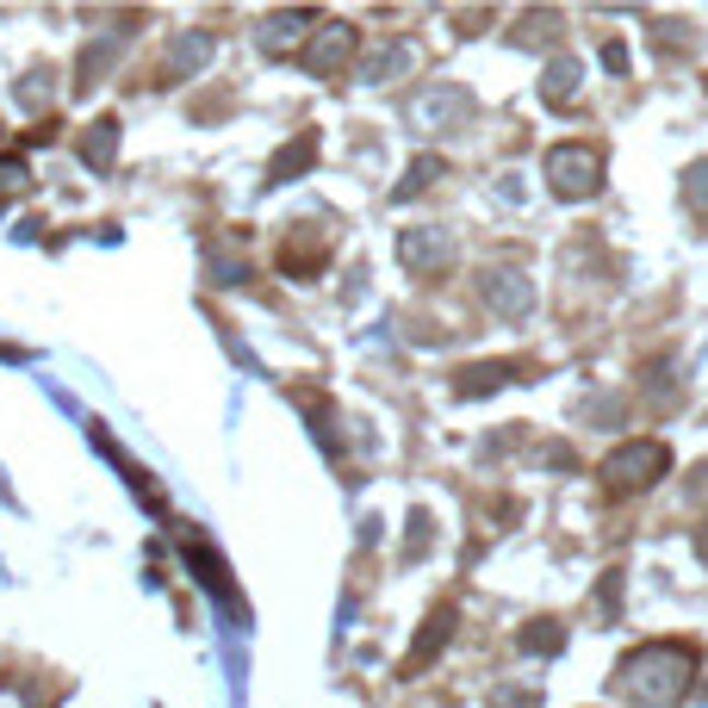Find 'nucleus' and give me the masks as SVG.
<instances>
[{"mask_svg": "<svg viewBox=\"0 0 708 708\" xmlns=\"http://www.w3.org/2000/svg\"><path fill=\"white\" fill-rule=\"evenodd\" d=\"M410 118H417L429 137L460 131V125L473 118V94H466V88H454V81H429V88L417 94V106H410Z\"/></svg>", "mask_w": 708, "mask_h": 708, "instance_id": "20e7f679", "label": "nucleus"}, {"mask_svg": "<svg viewBox=\"0 0 708 708\" xmlns=\"http://www.w3.org/2000/svg\"><path fill=\"white\" fill-rule=\"evenodd\" d=\"M547 181H554L559 199H591V193L603 187V155H596L591 143H559V150L547 155Z\"/></svg>", "mask_w": 708, "mask_h": 708, "instance_id": "7ed1b4c3", "label": "nucleus"}, {"mask_svg": "<svg viewBox=\"0 0 708 708\" xmlns=\"http://www.w3.org/2000/svg\"><path fill=\"white\" fill-rule=\"evenodd\" d=\"M299 25H311V13H287V20H274L268 32H262V44H268V50H287V44L299 38Z\"/></svg>", "mask_w": 708, "mask_h": 708, "instance_id": "2eb2a0df", "label": "nucleus"}, {"mask_svg": "<svg viewBox=\"0 0 708 708\" xmlns=\"http://www.w3.org/2000/svg\"><path fill=\"white\" fill-rule=\"evenodd\" d=\"M671 473V448L665 441H628V448H615L603 460V485L610 491H647L652 479H665Z\"/></svg>", "mask_w": 708, "mask_h": 708, "instance_id": "f03ea898", "label": "nucleus"}, {"mask_svg": "<svg viewBox=\"0 0 708 708\" xmlns=\"http://www.w3.org/2000/svg\"><path fill=\"white\" fill-rule=\"evenodd\" d=\"M684 206L708 218V162H696V169L684 174Z\"/></svg>", "mask_w": 708, "mask_h": 708, "instance_id": "dca6fc26", "label": "nucleus"}, {"mask_svg": "<svg viewBox=\"0 0 708 708\" xmlns=\"http://www.w3.org/2000/svg\"><path fill=\"white\" fill-rule=\"evenodd\" d=\"M206 62H211V32H187V38L169 50V69H174V76H199Z\"/></svg>", "mask_w": 708, "mask_h": 708, "instance_id": "6e6552de", "label": "nucleus"}, {"mask_svg": "<svg viewBox=\"0 0 708 708\" xmlns=\"http://www.w3.org/2000/svg\"><path fill=\"white\" fill-rule=\"evenodd\" d=\"M578 81H584V69H578L572 57H559L554 69H547V81H541V100H547V106H566V100L578 94Z\"/></svg>", "mask_w": 708, "mask_h": 708, "instance_id": "9d476101", "label": "nucleus"}, {"mask_svg": "<svg viewBox=\"0 0 708 708\" xmlns=\"http://www.w3.org/2000/svg\"><path fill=\"white\" fill-rule=\"evenodd\" d=\"M510 373H517V367H510V361H485V367H466V373H460V398H485V392H498V385L510 380Z\"/></svg>", "mask_w": 708, "mask_h": 708, "instance_id": "f8f14e48", "label": "nucleus"}, {"mask_svg": "<svg viewBox=\"0 0 708 708\" xmlns=\"http://www.w3.org/2000/svg\"><path fill=\"white\" fill-rule=\"evenodd\" d=\"M689 671H696V652L689 647H671V640L634 647L622 659V696L640 708H671L689 689Z\"/></svg>", "mask_w": 708, "mask_h": 708, "instance_id": "f257e3e1", "label": "nucleus"}, {"mask_svg": "<svg viewBox=\"0 0 708 708\" xmlns=\"http://www.w3.org/2000/svg\"><path fill=\"white\" fill-rule=\"evenodd\" d=\"M559 640H566L559 622H535V628L522 634V652H559Z\"/></svg>", "mask_w": 708, "mask_h": 708, "instance_id": "f3484780", "label": "nucleus"}, {"mask_svg": "<svg viewBox=\"0 0 708 708\" xmlns=\"http://www.w3.org/2000/svg\"><path fill=\"white\" fill-rule=\"evenodd\" d=\"M436 174H441V162H436V155H422V162H410V174H404L398 199H410V193H422V181H436Z\"/></svg>", "mask_w": 708, "mask_h": 708, "instance_id": "a211bd4d", "label": "nucleus"}, {"mask_svg": "<svg viewBox=\"0 0 708 708\" xmlns=\"http://www.w3.org/2000/svg\"><path fill=\"white\" fill-rule=\"evenodd\" d=\"M398 255H404V268L441 274L448 262H454V236H448V230H404V236H398Z\"/></svg>", "mask_w": 708, "mask_h": 708, "instance_id": "39448f33", "label": "nucleus"}, {"mask_svg": "<svg viewBox=\"0 0 708 708\" xmlns=\"http://www.w3.org/2000/svg\"><path fill=\"white\" fill-rule=\"evenodd\" d=\"M479 299L498 317H522V311L535 305V287L522 280V274H503V268H491V274H479Z\"/></svg>", "mask_w": 708, "mask_h": 708, "instance_id": "423d86ee", "label": "nucleus"}, {"mask_svg": "<svg viewBox=\"0 0 708 708\" xmlns=\"http://www.w3.org/2000/svg\"><path fill=\"white\" fill-rule=\"evenodd\" d=\"M13 187H25V162H20V155H7V162H0V193H13Z\"/></svg>", "mask_w": 708, "mask_h": 708, "instance_id": "aec40b11", "label": "nucleus"}, {"mask_svg": "<svg viewBox=\"0 0 708 708\" xmlns=\"http://www.w3.org/2000/svg\"><path fill=\"white\" fill-rule=\"evenodd\" d=\"M448 622H454V610L441 603V610H436V622H422V634H417V647H410V659H404V671H417L422 659H436V652H441V640H448Z\"/></svg>", "mask_w": 708, "mask_h": 708, "instance_id": "9b49d317", "label": "nucleus"}, {"mask_svg": "<svg viewBox=\"0 0 708 708\" xmlns=\"http://www.w3.org/2000/svg\"><path fill=\"white\" fill-rule=\"evenodd\" d=\"M113 150H118V125H113V118H100V125H88L81 162H88V169H113Z\"/></svg>", "mask_w": 708, "mask_h": 708, "instance_id": "ddd939ff", "label": "nucleus"}, {"mask_svg": "<svg viewBox=\"0 0 708 708\" xmlns=\"http://www.w3.org/2000/svg\"><path fill=\"white\" fill-rule=\"evenodd\" d=\"M429 529H436V522H429V510H417V517H410V547H404V559H422V547H429Z\"/></svg>", "mask_w": 708, "mask_h": 708, "instance_id": "6ab92c4d", "label": "nucleus"}, {"mask_svg": "<svg viewBox=\"0 0 708 708\" xmlns=\"http://www.w3.org/2000/svg\"><path fill=\"white\" fill-rule=\"evenodd\" d=\"M311 162H317V137H311V131H305V137H292V150L274 155V187H287L292 174H305Z\"/></svg>", "mask_w": 708, "mask_h": 708, "instance_id": "1a4fd4ad", "label": "nucleus"}, {"mask_svg": "<svg viewBox=\"0 0 708 708\" xmlns=\"http://www.w3.org/2000/svg\"><path fill=\"white\" fill-rule=\"evenodd\" d=\"M348 57H355V25H324V32H317V44H311L305 69H311V76H336Z\"/></svg>", "mask_w": 708, "mask_h": 708, "instance_id": "0eeeda50", "label": "nucleus"}, {"mask_svg": "<svg viewBox=\"0 0 708 708\" xmlns=\"http://www.w3.org/2000/svg\"><path fill=\"white\" fill-rule=\"evenodd\" d=\"M410 62H417V44H392V50H385V57H373V62H367V81L404 76V69H410Z\"/></svg>", "mask_w": 708, "mask_h": 708, "instance_id": "4468645a", "label": "nucleus"}]
</instances>
